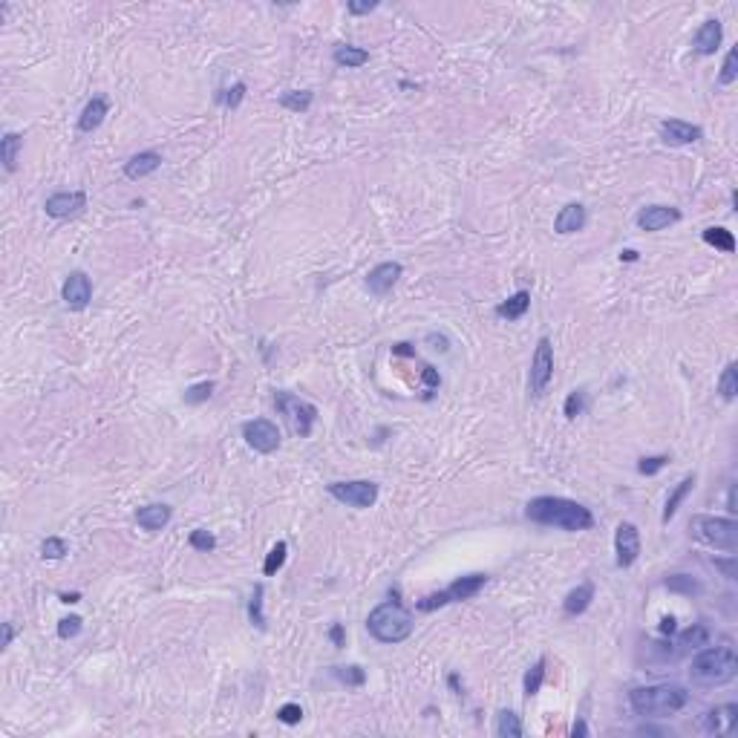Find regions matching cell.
Masks as SVG:
<instances>
[{"instance_id":"cell-58","label":"cell","mask_w":738,"mask_h":738,"mask_svg":"<svg viewBox=\"0 0 738 738\" xmlns=\"http://www.w3.org/2000/svg\"><path fill=\"white\" fill-rule=\"evenodd\" d=\"M78 600H81L78 592H72V594H61V603H78Z\"/></svg>"},{"instance_id":"cell-53","label":"cell","mask_w":738,"mask_h":738,"mask_svg":"<svg viewBox=\"0 0 738 738\" xmlns=\"http://www.w3.org/2000/svg\"><path fill=\"white\" fill-rule=\"evenodd\" d=\"M12 641H14V629H12V623H3V649H9L12 646Z\"/></svg>"},{"instance_id":"cell-48","label":"cell","mask_w":738,"mask_h":738,"mask_svg":"<svg viewBox=\"0 0 738 738\" xmlns=\"http://www.w3.org/2000/svg\"><path fill=\"white\" fill-rule=\"evenodd\" d=\"M329 641H332L338 649H340L343 643H347V632H343V626H340V623H335V626L329 629Z\"/></svg>"},{"instance_id":"cell-30","label":"cell","mask_w":738,"mask_h":738,"mask_svg":"<svg viewBox=\"0 0 738 738\" xmlns=\"http://www.w3.org/2000/svg\"><path fill=\"white\" fill-rule=\"evenodd\" d=\"M545 663H548L545 658H539L528 672H525V683H522V686H525V695H528V698H534L539 690H543V681H545Z\"/></svg>"},{"instance_id":"cell-26","label":"cell","mask_w":738,"mask_h":738,"mask_svg":"<svg viewBox=\"0 0 738 738\" xmlns=\"http://www.w3.org/2000/svg\"><path fill=\"white\" fill-rule=\"evenodd\" d=\"M369 61V52L360 46H349V43H340L335 46V64L338 67H347V70H355V67H364Z\"/></svg>"},{"instance_id":"cell-47","label":"cell","mask_w":738,"mask_h":738,"mask_svg":"<svg viewBox=\"0 0 738 738\" xmlns=\"http://www.w3.org/2000/svg\"><path fill=\"white\" fill-rule=\"evenodd\" d=\"M347 9H349V14H369L372 9H378V0H367V3H355L352 0Z\"/></svg>"},{"instance_id":"cell-52","label":"cell","mask_w":738,"mask_h":738,"mask_svg":"<svg viewBox=\"0 0 738 738\" xmlns=\"http://www.w3.org/2000/svg\"><path fill=\"white\" fill-rule=\"evenodd\" d=\"M588 732H592V730H588V724H585L583 718L574 721V727H571V735H574V738H577V735H588Z\"/></svg>"},{"instance_id":"cell-57","label":"cell","mask_w":738,"mask_h":738,"mask_svg":"<svg viewBox=\"0 0 738 738\" xmlns=\"http://www.w3.org/2000/svg\"><path fill=\"white\" fill-rule=\"evenodd\" d=\"M447 683H450V690H453L456 695H462V683H458V675H450Z\"/></svg>"},{"instance_id":"cell-39","label":"cell","mask_w":738,"mask_h":738,"mask_svg":"<svg viewBox=\"0 0 738 738\" xmlns=\"http://www.w3.org/2000/svg\"><path fill=\"white\" fill-rule=\"evenodd\" d=\"M191 548H196V551H214L217 548V536L211 534V531H205V528H196V531H191Z\"/></svg>"},{"instance_id":"cell-46","label":"cell","mask_w":738,"mask_h":738,"mask_svg":"<svg viewBox=\"0 0 738 738\" xmlns=\"http://www.w3.org/2000/svg\"><path fill=\"white\" fill-rule=\"evenodd\" d=\"M583 407H585L583 392H580V389H574L571 396L565 398V418H577V416L583 413Z\"/></svg>"},{"instance_id":"cell-11","label":"cell","mask_w":738,"mask_h":738,"mask_svg":"<svg viewBox=\"0 0 738 738\" xmlns=\"http://www.w3.org/2000/svg\"><path fill=\"white\" fill-rule=\"evenodd\" d=\"M614 554H617V568H629L641 556V531L632 522H620L614 531Z\"/></svg>"},{"instance_id":"cell-51","label":"cell","mask_w":738,"mask_h":738,"mask_svg":"<svg viewBox=\"0 0 738 738\" xmlns=\"http://www.w3.org/2000/svg\"><path fill=\"white\" fill-rule=\"evenodd\" d=\"M637 735H669L663 727H652V724H643V727H637Z\"/></svg>"},{"instance_id":"cell-38","label":"cell","mask_w":738,"mask_h":738,"mask_svg":"<svg viewBox=\"0 0 738 738\" xmlns=\"http://www.w3.org/2000/svg\"><path fill=\"white\" fill-rule=\"evenodd\" d=\"M214 381H202V384H193V387H188L185 389V404H202V401H208L211 396H214Z\"/></svg>"},{"instance_id":"cell-16","label":"cell","mask_w":738,"mask_h":738,"mask_svg":"<svg viewBox=\"0 0 738 738\" xmlns=\"http://www.w3.org/2000/svg\"><path fill=\"white\" fill-rule=\"evenodd\" d=\"M703 730H707L710 735H730L738 724V707L735 703H724V707H715L710 710L707 715H703Z\"/></svg>"},{"instance_id":"cell-13","label":"cell","mask_w":738,"mask_h":738,"mask_svg":"<svg viewBox=\"0 0 738 738\" xmlns=\"http://www.w3.org/2000/svg\"><path fill=\"white\" fill-rule=\"evenodd\" d=\"M61 298H64V303H67V309H72V311L87 309L90 300H93V283H90V277L84 271H72L67 280H64Z\"/></svg>"},{"instance_id":"cell-7","label":"cell","mask_w":738,"mask_h":738,"mask_svg":"<svg viewBox=\"0 0 738 738\" xmlns=\"http://www.w3.org/2000/svg\"><path fill=\"white\" fill-rule=\"evenodd\" d=\"M274 407L280 409V416H286L289 427L294 436L300 438H309L311 430H315V421H318V407L309 404V401H300L289 396V392H277L274 396Z\"/></svg>"},{"instance_id":"cell-40","label":"cell","mask_w":738,"mask_h":738,"mask_svg":"<svg viewBox=\"0 0 738 738\" xmlns=\"http://www.w3.org/2000/svg\"><path fill=\"white\" fill-rule=\"evenodd\" d=\"M738 78V49H730L727 52V58H724V67H721V75H718V81L721 84H732V81Z\"/></svg>"},{"instance_id":"cell-24","label":"cell","mask_w":738,"mask_h":738,"mask_svg":"<svg viewBox=\"0 0 738 738\" xmlns=\"http://www.w3.org/2000/svg\"><path fill=\"white\" fill-rule=\"evenodd\" d=\"M528 309H531V291H516L514 298H507L505 303L496 306V315L505 320H519V318H525Z\"/></svg>"},{"instance_id":"cell-41","label":"cell","mask_w":738,"mask_h":738,"mask_svg":"<svg viewBox=\"0 0 738 738\" xmlns=\"http://www.w3.org/2000/svg\"><path fill=\"white\" fill-rule=\"evenodd\" d=\"M707 641H710L707 626H692L681 634V646H707Z\"/></svg>"},{"instance_id":"cell-19","label":"cell","mask_w":738,"mask_h":738,"mask_svg":"<svg viewBox=\"0 0 738 738\" xmlns=\"http://www.w3.org/2000/svg\"><path fill=\"white\" fill-rule=\"evenodd\" d=\"M583 228H585V208L580 202H568L565 208H560V214L554 217V231L563 234V237L577 234Z\"/></svg>"},{"instance_id":"cell-10","label":"cell","mask_w":738,"mask_h":738,"mask_svg":"<svg viewBox=\"0 0 738 738\" xmlns=\"http://www.w3.org/2000/svg\"><path fill=\"white\" fill-rule=\"evenodd\" d=\"M242 438L245 445L257 453H274L280 447V430H277V424H271L269 418H254V421H245L242 424Z\"/></svg>"},{"instance_id":"cell-28","label":"cell","mask_w":738,"mask_h":738,"mask_svg":"<svg viewBox=\"0 0 738 738\" xmlns=\"http://www.w3.org/2000/svg\"><path fill=\"white\" fill-rule=\"evenodd\" d=\"M522 732H525V727H522V721H519L516 712L502 710L496 715V735L499 738H522Z\"/></svg>"},{"instance_id":"cell-25","label":"cell","mask_w":738,"mask_h":738,"mask_svg":"<svg viewBox=\"0 0 738 738\" xmlns=\"http://www.w3.org/2000/svg\"><path fill=\"white\" fill-rule=\"evenodd\" d=\"M23 147V136L21 133H6L0 139V159H3V168L6 173H14L18 171V153Z\"/></svg>"},{"instance_id":"cell-9","label":"cell","mask_w":738,"mask_h":738,"mask_svg":"<svg viewBox=\"0 0 738 738\" xmlns=\"http://www.w3.org/2000/svg\"><path fill=\"white\" fill-rule=\"evenodd\" d=\"M551 378H554V347L548 338H539L536 352L531 358V392L536 398L548 389Z\"/></svg>"},{"instance_id":"cell-31","label":"cell","mask_w":738,"mask_h":738,"mask_svg":"<svg viewBox=\"0 0 738 738\" xmlns=\"http://www.w3.org/2000/svg\"><path fill=\"white\" fill-rule=\"evenodd\" d=\"M718 392H721V398H727V401L735 398V392H738V367H735V364H727L724 372H721V378H718Z\"/></svg>"},{"instance_id":"cell-32","label":"cell","mask_w":738,"mask_h":738,"mask_svg":"<svg viewBox=\"0 0 738 738\" xmlns=\"http://www.w3.org/2000/svg\"><path fill=\"white\" fill-rule=\"evenodd\" d=\"M280 104L291 113H306L311 107V93L309 90H289V93H283Z\"/></svg>"},{"instance_id":"cell-37","label":"cell","mask_w":738,"mask_h":738,"mask_svg":"<svg viewBox=\"0 0 738 738\" xmlns=\"http://www.w3.org/2000/svg\"><path fill=\"white\" fill-rule=\"evenodd\" d=\"M262 594H266V588L257 585L254 594H251V603H249V617L257 629H266V614H262Z\"/></svg>"},{"instance_id":"cell-33","label":"cell","mask_w":738,"mask_h":738,"mask_svg":"<svg viewBox=\"0 0 738 738\" xmlns=\"http://www.w3.org/2000/svg\"><path fill=\"white\" fill-rule=\"evenodd\" d=\"M286 554H289V545L283 543H277L271 551H269V556H266V563H262V574H266V577H274L277 571L283 568V563H286Z\"/></svg>"},{"instance_id":"cell-50","label":"cell","mask_w":738,"mask_h":738,"mask_svg":"<svg viewBox=\"0 0 738 738\" xmlns=\"http://www.w3.org/2000/svg\"><path fill=\"white\" fill-rule=\"evenodd\" d=\"M675 632H678V626H675V617H663V620H661V634H669V637H672Z\"/></svg>"},{"instance_id":"cell-5","label":"cell","mask_w":738,"mask_h":738,"mask_svg":"<svg viewBox=\"0 0 738 738\" xmlns=\"http://www.w3.org/2000/svg\"><path fill=\"white\" fill-rule=\"evenodd\" d=\"M692 536L707 543L718 551H735L738 548V522L721 519V516H692L690 522Z\"/></svg>"},{"instance_id":"cell-36","label":"cell","mask_w":738,"mask_h":738,"mask_svg":"<svg viewBox=\"0 0 738 738\" xmlns=\"http://www.w3.org/2000/svg\"><path fill=\"white\" fill-rule=\"evenodd\" d=\"M332 675L340 683H347V686H360V683L367 681V675H364V669H360V666H335Z\"/></svg>"},{"instance_id":"cell-27","label":"cell","mask_w":738,"mask_h":738,"mask_svg":"<svg viewBox=\"0 0 738 738\" xmlns=\"http://www.w3.org/2000/svg\"><path fill=\"white\" fill-rule=\"evenodd\" d=\"M692 487H695V476H686V479H683V482H681V485H678V487L669 494V499H666V507H663V516H661V519H663V525H669V519L678 514V507L683 505V499H686V496L692 494Z\"/></svg>"},{"instance_id":"cell-8","label":"cell","mask_w":738,"mask_h":738,"mask_svg":"<svg viewBox=\"0 0 738 738\" xmlns=\"http://www.w3.org/2000/svg\"><path fill=\"white\" fill-rule=\"evenodd\" d=\"M329 496H335L338 502L349 505V507H358V511H364V507H372L375 499H378V485L375 482H332L329 485Z\"/></svg>"},{"instance_id":"cell-18","label":"cell","mask_w":738,"mask_h":738,"mask_svg":"<svg viewBox=\"0 0 738 738\" xmlns=\"http://www.w3.org/2000/svg\"><path fill=\"white\" fill-rule=\"evenodd\" d=\"M724 41V26H721L718 18L703 21L701 29L695 32V52L698 55H715V49Z\"/></svg>"},{"instance_id":"cell-2","label":"cell","mask_w":738,"mask_h":738,"mask_svg":"<svg viewBox=\"0 0 738 738\" xmlns=\"http://www.w3.org/2000/svg\"><path fill=\"white\" fill-rule=\"evenodd\" d=\"M738 675V658L732 646H710L701 649L690 663V681L701 690L724 686Z\"/></svg>"},{"instance_id":"cell-12","label":"cell","mask_w":738,"mask_h":738,"mask_svg":"<svg viewBox=\"0 0 738 738\" xmlns=\"http://www.w3.org/2000/svg\"><path fill=\"white\" fill-rule=\"evenodd\" d=\"M87 208V193L81 191H61V193H52L46 200L43 211L52 220H70V217H78L81 211Z\"/></svg>"},{"instance_id":"cell-59","label":"cell","mask_w":738,"mask_h":738,"mask_svg":"<svg viewBox=\"0 0 738 738\" xmlns=\"http://www.w3.org/2000/svg\"><path fill=\"white\" fill-rule=\"evenodd\" d=\"M620 260H626V262H634V260H637V251H623V254H620Z\"/></svg>"},{"instance_id":"cell-14","label":"cell","mask_w":738,"mask_h":738,"mask_svg":"<svg viewBox=\"0 0 738 738\" xmlns=\"http://www.w3.org/2000/svg\"><path fill=\"white\" fill-rule=\"evenodd\" d=\"M404 274L401 262H381L367 274V289L375 294V298H387L392 291V286L398 283V277Z\"/></svg>"},{"instance_id":"cell-54","label":"cell","mask_w":738,"mask_h":738,"mask_svg":"<svg viewBox=\"0 0 738 738\" xmlns=\"http://www.w3.org/2000/svg\"><path fill=\"white\" fill-rule=\"evenodd\" d=\"M424 381H427L430 387H438V384H441V378L436 375V369H433V367H424Z\"/></svg>"},{"instance_id":"cell-1","label":"cell","mask_w":738,"mask_h":738,"mask_svg":"<svg viewBox=\"0 0 738 738\" xmlns=\"http://www.w3.org/2000/svg\"><path fill=\"white\" fill-rule=\"evenodd\" d=\"M525 516L536 525H551V528L563 531H588L594 525V514L585 505L565 499V496H536L525 507Z\"/></svg>"},{"instance_id":"cell-6","label":"cell","mask_w":738,"mask_h":738,"mask_svg":"<svg viewBox=\"0 0 738 738\" xmlns=\"http://www.w3.org/2000/svg\"><path fill=\"white\" fill-rule=\"evenodd\" d=\"M487 583V574H467V577H458L456 583H450L445 592H436V594H427L418 600V609L421 612H436L441 605H450V603H465V600H473Z\"/></svg>"},{"instance_id":"cell-44","label":"cell","mask_w":738,"mask_h":738,"mask_svg":"<svg viewBox=\"0 0 738 738\" xmlns=\"http://www.w3.org/2000/svg\"><path fill=\"white\" fill-rule=\"evenodd\" d=\"M242 98H245V84L240 81V84H234L231 90H225V93L220 95V101H222L228 110H237V107L242 104Z\"/></svg>"},{"instance_id":"cell-55","label":"cell","mask_w":738,"mask_h":738,"mask_svg":"<svg viewBox=\"0 0 738 738\" xmlns=\"http://www.w3.org/2000/svg\"><path fill=\"white\" fill-rule=\"evenodd\" d=\"M727 511L735 514L738 507H735V485H730V494H727Z\"/></svg>"},{"instance_id":"cell-49","label":"cell","mask_w":738,"mask_h":738,"mask_svg":"<svg viewBox=\"0 0 738 738\" xmlns=\"http://www.w3.org/2000/svg\"><path fill=\"white\" fill-rule=\"evenodd\" d=\"M715 568L724 571L727 580H735V556H732V560H715Z\"/></svg>"},{"instance_id":"cell-3","label":"cell","mask_w":738,"mask_h":738,"mask_svg":"<svg viewBox=\"0 0 738 738\" xmlns=\"http://www.w3.org/2000/svg\"><path fill=\"white\" fill-rule=\"evenodd\" d=\"M690 692L678 683H661V686H637L629 692V703L637 715L643 718H666L675 715L686 707Z\"/></svg>"},{"instance_id":"cell-22","label":"cell","mask_w":738,"mask_h":738,"mask_svg":"<svg viewBox=\"0 0 738 738\" xmlns=\"http://www.w3.org/2000/svg\"><path fill=\"white\" fill-rule=\"evenodd\" d=\"M107 101L104 98H93V101H87V107L81 110V119H78V130L81 133H93V130H98L104 124L107 119Z\"/></svg>"},{"instance_id":"cell-42","label":"cell","mask_w":738,"mask_h":738,"mask_svg":"<svg viewBox=\"0 0 738 738\" xmlns=\"http://www.w3.org/2000/svg\"><path fill=\"white\" fill-rule=\"evenodd\" d=\"M81 620L78 614H70V617H64V620H58V637L61 641H70V637H75L78 632H81Z\"/></svg>"},{"instance_id":"cell-29","label":"cell","mask_w":738,"mask_h":738,"mask_svg":"<svg viewBox=\"0 0 738 738\" xmlns=\"http://www.w3.org/2000/svg\"><path fill=\"white\" fill-rule=\"evenodd\" d=\"M701 237H703V242L712 245V249H718V251H727V254L735 251V237H732V231H727V228H703Z\"/></svg>"},{"instance_id":"cell-23","label":"cell","mask_w":738,"mask_h":738,"mask_svg":"<svg viewBox=\"0 0 738 738\" xmlns=\"http://www.w3.org/2000/svg\"><path fill=\"white\" fill-rule=\"evenodd\" d=\"M592 600H594V585H592V583H583V585L574 588V592L565 594L563 609H565V614L577 617V614H583V612L588 609V605H592Z\"/></svg>"},{"instance_id":"cell-56","label":"cell","mask_w":738,"mask_h":738,"mask_svg":"<svg viewBox=\"0 0 738 738\" xmlns=\"http://www.w3.org/2000/svg\"><path fill=\"white\" fill-rule=\"evenodd\" d=\"M392 355H416V349H409V343H398L392 347Z\"/></svg>"},{"instance_id":"cell-15","label":"cell","mask_w":738,"mask_h":738,"mask_svg":"<svg viewBox=\"0 0 738 738\" xmlns=\"http://www.w3.org/2000/svg\"><path fill=\"white\" fill-rule=\"evenodd\" d=\"M681 220V211L672 208V205H649L643 208L641 214H637V228H643V231H663V228L675 225Z\"/></svg>"},{"instance_id":"cell-17","label":"cell","mask_w":738,"mask_h":738,"mask_svg":"<svg viewBox=\"0 0 738 738\" xmlns=\"http://www.w3.org/2000/svg\"><path fill=\"white\" fill-rule=\"evenodd\" d=\"M701 127L698 124H690V122H681V119H669L661 124V139L666 144H695L701 139Z\"/></svg>"},{"instance_id":"cell-34","label":"cell","mask_w":738,"mask_h":738,"mask_svg":"<svg viewBox=\"0 0 738 738\" xmlns=\"http://www.w3.org/2000/svg\"><path fill=\"white\" fill-rule=\"evenodd\" d=\"M67 554H70V548H67V543H64L61 536H46L43 539V545H41L43 560H64Z\"/></svg>"},{"instance_id":"cell-35","label":"cell","mask_w":738,"mask_h":738,"mask_svg":"<svg viewBox=\"0 0 738 738\" xmlns=\"http://www.w3.org/2000/svg\"><path fill=\"white\" fill-rule=\"evenodd\" d=\"M666 588H669V592H678V594H690V597L701 592L698 580L686 577V574H675V577H669V580H666Z\"/></svg>"},{"instance_id":"cell-43","label":"cell","mask_w":738,"mask_h":738,"mask_svg":"<svg viewBox=\"0 0 738 738\" xmlns=\"http://www.w3.org/2000/svg\"><path fill=\"white\" fill-rule=\"evenodd\" d=\"M277 721H283V724H300L303 721V707L300 703H283L280 710H277Z\"/></svg>"},{"instance_id":"cell-20","label":"cell","mask_w":738,"mask_h":738,"mask_svg":"<svg viewBox=\"0 0 738 738\" xmlns=\"http://www.w3.org/2000/svg\"><path fill=\"white\" fill-rule=\"evenodd\" d=\"M171 516H173L171 505H159V502H156V505H144V507H139V511H136L139 528L150 531V534H156V531L165 528V525L171 522Z\"/></svg>"},{"instance_id":"cell-45","label":"cell","mask_w":738,"mask_h":738,"mask_svg":"<svg viewBox=\"0 0 738 738\" xmlns=\"http://www.w3.org/2000/svg\"><path fill=\"white\" fill-rule=\"evenodd\" d=\"M669 462V456H649V458H641V465H637V470L643 473V476H654L658 470H663Z\"/></svg>"},{"instance_id":"cell-21","label":"cell","mask_w":738,"mask_h":738,"mask_svg":"<svg viewBox=\"0 0 738 738\" xmlns=\"http://www.w3.org/2000/svg\"><path fill=\"white\" fill-rule=\"evenodd\" d=\"M162 168V156L156 150H144V153H136L133 159L124 165V176L127 179H144Z\"/></svg>"},{"instance_id":"cell-4","label":"cell","mask_w":738,"mask_h":738,"mask_svg":"<svg viewBox=\"0 0 738 738\" xmlns=\"http://www.w3.org/2000/svg\"><path fill=\"white\" fill-rule=\"evenodd\" d=\"M413 614H409L398 600H387L381 605H375L367 617V629L375 641L381 643H401L413 634Z\"/></svg>"}]
</instances>
